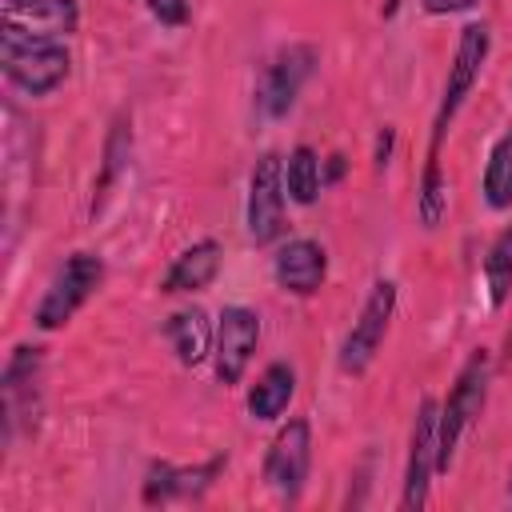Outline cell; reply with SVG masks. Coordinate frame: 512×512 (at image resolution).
Here are the masks:
<instances>
[{"label":"cell","mask_w":512,"mask_h":512,"mask_svg":"<svg viewBox=\"0 0 512 512\" xmlns=\"http://www.w3.org/2000/svg\"><path fill=\"white\" fill-rule=\"evenodd\" d=\"M396 8H400V0H384V16H396Z\"/></svg>","instance_id":"cell-24"},{"label":"cell","mask_w":512,"mask_h":512,"mask_svg":"<svg viewBox=\"0 0 512 512\" xmlns=\"http://www.w3.org/2000/svg\"><path fill=\"white\" fill-rule=\"evenodd\" d=\"M0 64L12 88H20L24 96H48L68 80L72 52L64 48V40H36L0 28Z\"/></svg>","instance_id":"cell-1"},{"label":"cell","mask_w":512,"mask_h":512,"mask_svg":"<svg viewBox=\"0 0 512 512\" xmlns=\"http://www.w3.org/2000/svg\"><path fill=\"white\" fill-rule=\"evenodd\" d=\"M484 284H488L492 308H500L508 300V292H512V224L484 252Z\"/></svg>","instance_id":"cell-20"},{"label":"cell","mask_w":512,"mask_h":512,"mask_svg":"<svg viewBox=\"0 0 512 512\" xmlns=\"http://www.w3.org/2000/svg\"><path fill=\"white\" fill-rule=\"evenodd\" d=\"M0 28L36 36V40H64L80 24L76 0H0Z\"/></svg>","instance_id":"cell-11"},{"label":"cell","mask_w":512,"mask_h":512,"mask_svg":"<svg viewBox=\"0 0 512 512\" xmlns=\"http://www.w3.org/2000/svg\"><path fill=\"white\" fill-rule=\"evenodd\" d=\"M424 4V12H432V16H452V12H468L476 0H420Z\"/></svg>","instance_id":"cell-23"},{"label":"cell","mask_w":512,"mask_h":512,"mask_svg":"<svg viewBox=\"0 0 512 512\" xmlns=\"http://www.w3.org/2000/svg\"><path fill=\"white\" fill-rule=\"evenodd\" d=\"M260 344V316L244 304H228L216 320V344H212V360H216V380L224 388L240 384L248 364H252V352Z\"/></svg>","instance_id":"cell-8"},{"label":"cell","mask_w":512,"mask_h":512,"mask_svg":"<svg viewBox=\"0 0 512 512\" xmlns=\"http://www.w3.org/2000/svg\"><path fill=\"white\" fill-rule=\"evenodd\" d=\"M220 264H224V248L212 236L208 240H196V244H188L184 252L172 256V264H168V272L160 280V292H168V296H176V292H200V288H208L216 280Z\"/></svg>","instance_id":"cell-14"},{"label":"cell","mask_w":512,"mask_h":512,"mask_svg":"<svg viewBox=\"0 0 512 512\" xmlns=\"http://www.w3.org/2000/svg\"><path fill=\"white\" fill-rule=\"evenodd\" d=\"M148 12H152L160 24L180 28V24L188 20V0H148Z\"/></svg>","instance_id":"cell-22"},{"label":"cell","mask_w":512,"mask_h":512,"mask_svg":"<svg viewBox=\"0 0 512 512\" xmlns=\"http://www.w3.org/2000/svg\"><path fill=\"white\" fill-rule=\"evenodd\" d=\"M128 144H132V132H128V120L120 116V120L112 124L108 140H104V168H100V180H96V192H92V212L100 208V200L108 196L112 180L120 176V168H124V160H128Z\"/></svg>","instance_id":"cell-21"},{"label":"cell","mask_w":512,"mask_h":512,"mask_svg":"<svg viewBox=\"0 0 512 512\" xmlns=\"http://www.w3.org/2000/svg\"><path fill=\"white\" fill-rule=\"evenodd\" d=\"M484 204L492 212H508L512 208V124L496 136V144L488 148L484 160V180H480Z\"/></svg>","instance_id":"cell-17"},{"label":"cell","mask_w":512,"mask_h":512,"mask_svg":"<svg viewBox=\"0 0 512 512\" xmlns=\"http://www.w3.org/2000/svg\"><path fill=\"white\" fill-rule=\"evenodd\" d=\"M220 456L216 460H208V464H200V468H176V464H168V460H156L152 468H148V476H144V488H140V496H144V504H168V500H196L208 484H212V476L220 472Z\"/></svg>","instance_id":"cell-13"},{"label":"cell","mask_w":512,"mask_h":512,"mask_svg":"<svg viewBox=\"0 0 512 512\" xmlns=\"http://www.w3.org/2000/svg\"><path fill=\"white\" fill-rule=\"evenodd\" d=\"M484 400H488V352L480 348V352H472L464 360V368L456 372V384H452L448 400L436 412V472L452 468L464 432L484 412Z\"/></svg>","instance_id":"cell-2"},{"label":"cell","mask_w":512,"mask_h":512,"mask_svg":"<svg viewBox=\"0 0 512 512\" xmlns=\"http://www.w3.org/2000/svg\"><path fill=\"white\" fill-rule=\"evenodd\" d=\"M284 196H288L284 192V160L276 152H264L248 176L244 224H248L252 244H272L284 232Z\"/></svg>","instance_id":"cell-7"},{"label":"cell","mask_w":512,"mask_h":512,"mask_svg":"<svg viewBox=\"0 0 512 512\" xmlns=\"http://www.w3.org/2000/svg\"><path fill=\"white\" fill-rule=\"evenodd\" d=\"M488 48H492V36H488V24L484 20H472V24L460 28V40H456V52H452V64H448V80H444V96H440V108H436V120H432V144H428V152H440L448 124L456 120L460 104L472 96V88H476V80L484 72Z\"/></svg>","instance_id":"cell-4"},{"label":"cell","mask_w":512,"mask_h":512,"mask_svg":"<svg viewBox=\"0 0 512 512\" xmlns=\"http://www.w3.org/2000/svg\"><path fill=\"white\" fill-rule=\"evenodd\" d=\"M312 64H316V52H312L308 44H288V48H280V52L260 68V80H256V104H260V112L272 116V120L284 116V112L296 104L304 80L312 76Z\"/></svg>","instance_id":"cell-9"},{"label":"cell","mask_w":512,"mask_h":512,"mask_svg":"<svg viewBox=\"0 0 512 512\" xmlns=\"http://www.w3.org/2000/svg\"><path fill=\"white\" fill-rule=\"evenodd\" d=\"M436 412H440V404L432 396H424L416 404V416H412L408 460H404V496H400V504L408 512L428 504V488L436 476Z\"/></svg>","instance_id":"cell-10"},{"label":"cell","mask_w":512,"mask_h":512,"mask_svg":"<svg viewBox=\"0 0 512 512\" xmlns=\"http://www.w3.org/2000/svg\"><path fill=\"white\" fill-rule=\"evenodd\" d=\"M508 496H512V472H508Z\"/></svg>","instance_id":"cell-25"},{"label":"cell","mask_w":512,"mask_h":512,"mask_svg":"<svg viewBox=\"0 0 512 512\" xmlns=\"http://www.w3.org/2000/svg\"><path fill=\"white\" fill-rule=\"evenodd\" d=\"M100 280H104V260L96 252H72L60 264V272L52 276V284L44 288V296H40V304L32 312V324L40 332L64 328L92 300V292L100 288Z\"/></svg>","instance_id":"cell-3"},{"label":"cell","mask_w":512,"mask_h":512,"mask_svg":"<svg viewBox=\"0 0 512 512\" xmlns=\"http://www.w3.org/2000/svg\"><path fill=\"white\" fill-rule=\"evenodd\" d=\"M324 276H328V252H324V244H316L308 236L280 244L272 256V280L280 292L316 296L324 288Z\"/></svg>","instance_id":"cell-12"},{"label":"cell","mask_w":512,"mask_h":512,"mask_svg":"<svg viewBox=\"0 0 512 512\" xmlns=\"http://www.w3.org/2000/svg\"><path fill=\"white\" fill-rule=\"evenodd\" d=\"M416 212L424 228H436L448 212V180L440 172V152H428L424 160V176H420V192H416Z\"/></svg>","instance_id":"cell-19"},{"label":"cell","mask_w":512,"mask_h":512,"mask_svg":"<svg viewBox=\"0 0 512 512\" xmlns=\"http://www.w3.org/2000/svg\"><path fill=\"white\" fill-rule=\"evenodd\" d=\"M320 184H324V176H320V156H316V148L296 144V148L288 152V160H284V192H288V200H292V204H316Z\"/></svg>","instance_id":"cell-18"},{"label":"cell","mask_w":512,"mask_h":512,"mask_svg":"<svg viewBox=\"0 0 512 512\" xmlns=\"http://www.w3.org/2000/svg\"><path fill=\"white\" fill-rule=\"evenodd\" d=\"M392 312H396V284L392 280H376L372 292H368V300H364V308H360V316L352 320L348 336L340 340V356H336L340 372L360 376L376 360V352H380V344L388 336Z\"/></svg>","instance_id":"cell-5"},{"label":"cell","mask_w":512,"mask_h":512,"mask_svg":"<svg viewBox=\"0 0 512 512\" xmlns=\"http://www.w3.org/2000/svg\"><path fill=\"white\" fill-rule=\"evenodd\" d=\"M292 396H296V368L284 364V360H276V364H268V368L256 376V384L248 388V416L260 420V424L280 420L284 408L292 404Z\"/></svg>","instance_id":"cell-16"},{"label":"cell","mask_w":512,"mask_h":512,"mask_svg":"<svg viewBox=\"0 0 512 512\" xmlns=\"http://www.w3.org/2000/svg\"><path fill=\"white\" fill-rule=\"evenodd\" d=\"M308 468H312V424L304 416H292L288 424H280V432L264 452V484L280 500H296L308 480Z\"/></svg>","instance_id":"cell-6"},{"label":"cell","mask_w":512,"mask_h":512,"mask_svg":"<svg viewBox=\"0 0 512 512\" xmlns=\"http://www.w3.org/2000/svg\"><path fill=\"white\" fill-rule=\"evenodd\" d=\"M164 336H168V344H172V352H176V360L184 368L204 364L212 356V344H216V328H212V320L200 308L172 312L168 324H164Z\"/></svg>","instance_id":"cell-15"}]
</instances>
